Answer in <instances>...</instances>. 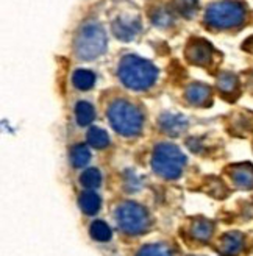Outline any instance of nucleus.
Returning a JSON list of instances; mask_svg holds the SVG:
<instances>
[{
	"mask_svg": "<svg viewBox=\"0 0 253 256\" xmlns=\"http://www.w3.org/2000/svg\"><path fill=\"white\" fill-rule=\"evenodd\" d=\"M102 182V176H100V172L97 169H88L83 175H82V184H84L86 188H97Z\"/></svg>",
	"mask_w": 253,
	"mask_h": 256,
	"instance_id": "17",
	"label": "nucleus"
},
{
	"mask_svg": "<svg viewBox=\"0 0 253 256\" xmlns=\"http://www.w3.org/2000/svg\"><path fill=\"white\" fill-rule=\"evenodd\" d=\"M188 58L192 62L197 64H204L210 60V46L205 42H192L188 48Z\"/></svg>",
	"mask_w": 253,
	"mask_h": 256,
	"instance_id": "8",
	"label": "nucleus"
},
{
	"mask_svg": "<svg viewBox=\"0 0 253 256\" xmlns=\"http://www.w3.org/2000/svg\"><path fill=\"white\" fill-rule=\"evenodd\" d=\"M210 94V89L205 86V84H202V83H194L188 88V92H186V97L188 100L191 102V104H202V102H205L206 97Z\"/></svg>",
	"mask_w": 253,
	"mask_h": 256,
	"instance_id": "10",
	"label": "nucleus"
},
{
	"mask_svg": "<svg viewBox=\"0 0 253 256\" xmlns=\"http://www.w3.org/2000/svg\"><path fill=\"white\" fill-rule=\"evenodd\" d=\"M119 76L125 86L134 91L148 89L158 78V70L150 61L136 55L125 56L119 64Z\"/></svg>",
	"mask_w": 253,
	"mask_h": 256,
	"instance_id": "1",
	"label": "nucleus"
},
{
	"mask_svg": "<svg viewBox=\"0 0 253 256\" xmlns=\"http://www.w3.org/2000/svg\"><path fill=\"white\" fill-rule=\"evenodd\" d=\"M106 48V34L97 24H86L75 38V54L83 60H94Z\"/></svg>",
	"mask_w": 253,
	"mask_h": 256,
	"instance_id": "3",
	"label": "nucleus"
},
{
	"mask_svg": "<svg viewBox=\"0 0 253 256\" xmlns=\"http://www.w3.org/2000/svg\"><path fill=\"white\" fill-rule=\"evenodd\" d=\"M192 234L197 238V239H206L210 238L211 234V225L205 220H197L192 226Z\"/></svg>",
	"mask_w": 253,
	"mask_h": 256,
	"instance_id": "19",
	"label": "nucleus"
},
{
	"mask_svg": "<svg viewBox=\"0 0 253 256\" xmlns=\"http://www.w3.org/2000/svg\"><path fill=\"white\" fill-rule=\"evenodd\" d=\"M184 164V156L178 147L172 144H160L152 158L154 170L164 178H176L180 176Z\"/></svg>",
	"mask_w": 253,
	"mask_h": 256,
	"instance_id": "4",
	"label": "nucleus"
},
{
	"mask_svg": "<svg viewBox=\"0 0 253 256\" xmlns=\"http://www.w3.org/2000/svg\"><path fill=\"white\" fill-rule=\"evenodd\" d=\"M91 236L98 240V242H105L111 238V230L110 226L102 222V220H96L92 225H91Z\"/></svg>",
	"mask_w": 253,
	"mask_h": 256,
	"instance_id": "16",
	"label": "nucleus"
},
{
	"mask_svg": "<svg viewBox=\"0 0 253 256\" xmlns=\"http://www.w3.org/2000/svg\"><path fill=\"white\" fill-rule=\"evenodd\" d=\"M80 208L84 214L88 216H92L98 211L100 208V198L96 192L92 190H88V192H83L80 196Z\"/></svg>",
	"mask_w": 253,
	"mask_h": 256,
	"instance_id": "9",
	"label": "nucleus"
},
{
	"mask_svg": "<svg viewBox=\"0 0 253 256\" xmlns=\"http://www.w3.org/2000/svg\"><path fill=\"white\" fill-rule=\"evenodd\" d=\"M112 128L124 136H134L142 128V114L134 105L125 100H116L108 110Z\"/></svg>",
	"mask_w": 253,
	"mask_h": 256,
	"instance_id": "2",
	"label": "nucleus"
},
{
	"mask_svg": "<svg viewBox=\"0 0 253 256\" xmlns=\"http://www.w3.org/2000/svg\"><path fill=\"white\" fill-rule=\"evenodd\" d=\"M88 140H90V144L96 148H104L108 146L110 142V138L106 134V132H104L102 128H91L90 132H88Z\"/></svg>",
	"mask_w": 253,
	"mask_h": 256,
	"instance_id": "14",
	"label": "nucleus"
},
{
	"mask_svg": "<svg viewBox=\"0 0 253 256\" xmlns=\"http://www.w3.org/2000/svg\"><path fill=\"white\" fill-rule=\"evenodd\" d=\"M72 82L75 84V88H78V89H91L96 83V76L90 70H84V69H78L77 72L74 74L72 76Z\"/></svg>",
	"mask_w": 253,
	"mask_h": 256,
	"instance_id": "11",
	"label": "nucleus"
},
{
	"mask_svg": "<svg viewBox=\"0 0 253 256\" xmlns=\"http://www.w3.org/2000/svg\"><path fill=\"white\" fill-rule=\"evenodd\" d=\"M112 30H114V33L119 40L130 41L132 38H134L136 33L139 32V24H133V20L118 19L114 24H112Z\"/></svg>",
	"mask_w": 253,
	"mask_h": 256,
	"instance_id": "7",
	"label": "nucleus"
},
{
	"mask_svg": "<svg viewBox=\"0 0 253 256\" xmlns=\"http://www.w3.org/2000/svg\"><path fill=\"white\" fill-rule=\"evenodd\" d=\"M161 125L164 132H168L170 134H178L184 130L186 122L178 116H166L161 120Z\"/></svg>",
	"mask_w": 253,
	"mask_h": 256,
	"instance_id": "13",
	"label": "nucleus"
},
{
	"mask_svg": "<svg viewBox=\"0 0 253 256\" xmlns=\"http://www.w3.org/2000/svg\"><path fill=\"white\" fill-rule=\"evenodd\" d=\"M138 256H172L170 252L164 247V246H158V244H152V246H146L141 248V252L138 253Z\"/></svg>",
	"mask_w": 253,
	"mask_h": 256,
	"instance_id": "18",
	"label": "nucleus"
},
{
	"mask_svg": "<svg viewBox=\"0 0 253 256\" xmlns=\"http://www.w3.org/2000/svg\"><path fill=\"white\" fill-rule=\"evenodd\" d=\"M116 217L119 226L128 234H141L150 225V219L146 208L132 202L120 204L116 211Z\"/></svg>",
	"mask_w": 253,
	"mask_h": 256,
	"instance_id": "5",
	"label": "nucleus"
},
{
	"mask_svg": "<svg viewBox=\"0 0 253 256\" xmlns=\"http://www.w3.org/2000/svg\"><path fill=\"white\" fill-rule=\"evenodd\" d=\"M90 158H91L90 150H88L84 146H75L70 152V160L75 168H83V166L88 164Z\"/></svg>",
	"mask_w": 253,
	"mask_h": 256,
	"instance_id": "15",
	"label": "nucleus"
},
{
	"mask_svg": "<svg viewBox=\"0 0 253 256\" xmlns=\"http://www.w3.org/2000/svg\"><path fill=\"white\" fill-rule=\"evenodd\" d=\"M75 116H77V122L84 126L91 124L94 119V108L88 102H78V105L75 106Z\"/></svg>",
	"mask_w": 253,
	"mask_h": 256,
	"instance_id": "12",
	"label": "nucleus"
},
{
	"mask_svg": "<svg viewBox=\"0 0 253 256\" xmlns=\"http://www.w3.org/2000/svg\"><path fill=\"white\" fill-rule=\"evenodd\" d=\"M244 19V10L241 5L233 2L212 4L206 11V22L212 27L226 28L241 24Z\"/></svg>",
	"mask_w": 253,
	"mask_h": 256,
	"instance_id": "6",
	"label": "nucleus"
}]
</instances>
